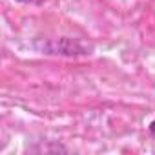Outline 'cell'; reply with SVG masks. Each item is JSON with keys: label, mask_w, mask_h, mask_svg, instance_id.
I'll list each match as a JSON object with an SVG mask.
<instances>
[{"label": "cell", "mask_w": 155, "mask_h": 155, "mask_svg": "<svg viewBox=\"0 0 155 155\" xmlns=\"http://www.w3.org/2000/svg\"><path fill=\"white\" fill-rule=\"evenodd\" d=\"M15 2H20V4H42L44 0H15Z\"/></svg>", "instance_id": "6da1fadb"}, {"label": "cell", "mask_w": 155, "mask_h": 155, "mask_svg": "<svg viewBox=\"0 0 155 155\" xmlns=\"http://www.w3.org/2000/svg\"><path fill=\"white\" fill-rule=\"evenodd\" d=\"M148 128H150V133H151V135H153V137H155V120H151V122H150V126H148Z\"/></svg>", "instance_id": "7a4b0ae2"}]
</instances>
